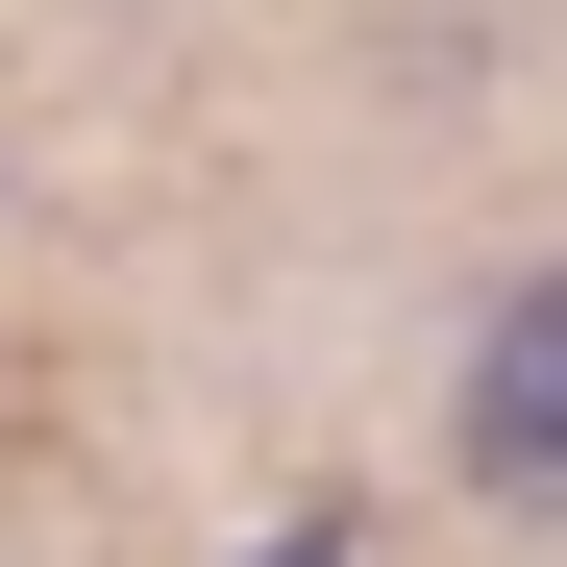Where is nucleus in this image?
Segmentation results:
<instances>
[{"label":"nucleus","mask_w":567,"mask_h":567,"mask_svg":"<svg viewBox=\"0 0 567 567\" xmlns=\"http://www.w3.org/2000/svg\"><path fill=\"white\" fill-rule=\"evenodd\" d=\"M444 444L494 468L518 518H567V271H518V297L468 321V370H444Z\"/></svg>","instance_id":"1"}]
</instances>
